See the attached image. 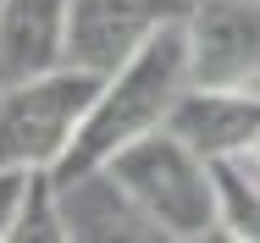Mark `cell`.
Segmentation results:
<instances>
[{
    "label": "cell",
    "instance_id": "cell-7",
    "mask_svg": "<svg viewBox=\"0 0 260 243\" xmlns=\"http://www.w3.org/2000/svg\"><path fill=\"white\" fill-rule=\"evenodd\" d=\"M67 6L72 0H0V89L67 66Z\"/></svg>",
    "mask_w": 260,
    "mask_h": 243
},
{
    "label": "cell",
    "instance_id": "cell-2",
    "mask_svg": "<svg viewBox=\"0 0 260 243\" xmlns=\"http://www.w3.org/2000/svg\"><path fill=\"white\" fill-rule=\"evenodd\" d=\"M105 171L150 216V227L160 238L200 243L210 232H221V199H216L210 155H200L183 133L155 127V133L133 138L127 149H116L105 160Z\"/></svg>",
    "mask_w": 260,
    "mask_h": 243
},
{
    "label": "cell",
    "instance_id": "cell-9",
    "mask_svg": "<svg viewBox=\"0 0 260 243\" xmlns=\"http://www.w3.org/2000/svg\"><path fill=\"white\" fill-rule=\"evenodd\" d=\"M11 243H72V227H67V210H61V188H55V171H34L28 177V194H22V210H17V232Z\"/></svg>",
    "mask_w": 260,
    "mask_h": 243
},
{
    "label": "cell",
    "instance_id": "cell-3",
    "mask_svg": "<svg viewBox=\"0 0 260 243\" xmlns=\"http://www.w3.org/2000/svg\"><path fill=\"white\" fill-rule=\"evenodd\" d=\"M94 94H100V72H83V66H50L39 78L6 83L0 89V166H17V171L55 166L72 149Z\"/></svg>",
    "mask_w": 260,
    "mask_h": 243
},
{
    "label": "cell",
    "instance_id": "cell-8",
    "mask_svg": "<svg viewBox=\"0 0 260 243\" xmlns=\"http://www.w3.org/2000/svg\"><path fill=\"white\" fill-rule=\"evenodd\" d=\"M210 171H216V199H221V238L260 243V177H255V160L216 155Z\"/></svg>",
    "mask_w": 260,
    "mask_h": 243
},
{
    "label": "cell",
    "instance_id": "cell-11",
    "mask_svg": "<svg viewBox=\"0 0 260 243\" xmlns=\"http://www.w3.org/2000/svg\"><path fill=\"white\" fill-rule=\"evenodd\" d=\"M249 160H255V166H260V149H255V155H249Z\"/></svg>",
    "mask_w": 260,
    "mask_h": 243
},
{
    "label": "cell",
    "instance_id": "cell-1",
    "mask_svg": "<svg viewBox=\"0 0 260 243\" xmlns=\"http://www.w3.org/2000/svg\"><path fill=\"white\" fill-rule=\"evenodd\" d=\"M188 83H194V72H188V28L172 22V28L150 33L116 72L100 78V94L89 105L72 149L55 160L50 171L61 183L83 177V171H100L116 149H127L133 138L166 127L172 111H177V99L188 94Z\"/></svg>",
    "mask_w": 260,
    "mask_h": 243
},
{
    "label": "cell",
    "instance_id": "cell-10",
    "mask_svg": "<svg viewBox=\"0 0 260 243\" xmlns=\"http://www.w3.org/2000/svg\"><path fill=\"white\" fill-rule=\"evenodd\" d=\"M28 177L34 171L0 166V243H11V232H17V210H22V194H28Z\"/></svg>",
    "mask_w": 260,
    "mask_h": 243
},
{
    "label": "cell",
    "instance_id": "cell-6",
    "mask_svg": "<svg viewBox=\"0 0 260 243\" xmlns=\"http://www.w3.org/2000/svg\"><path fill=\"white\" fill-rule=\"evenodd\" d=\"M172 133H183L200 155H255L260 149V89H200L188 83V94L177 99Z\"/></svg>",
    "mask_w": 260,
    "mask_h": 243
},
{
    "label": "cell",
    "instance_id": "cell-5",
    "mask_svg": "<svg viewBox=\"0 0 260 243\" xmlns=\"http://www.w3.org/2000/svg\"><path fill=\"white\" fill-rule=\"evenodd\" d=\"M183 28H188V72L200 89L260 83V0H194Z\"/></svg>",
    "mask_w": 260,
    "mask_h": 243
},
{
    "label": "cell",
    "instance_id": "cell-4",
    "mask_svg": "<svg viewBox=\"0 0 260 243\" xmlns=\"http://www.w3.org/2000/svg\"><path fill=\"white\" fill-rule=\"evenodd\" d=\"M194 0H72L67 6V66L116 72L150 33L188 22Z\"/></svg>",
    "mask_w": 260,
    "mask_h": 243
}]
</instances>
